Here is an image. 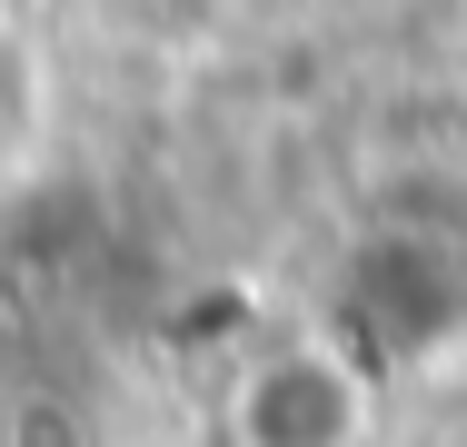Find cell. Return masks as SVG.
Here are the masks:
<instances>
[{
    "label": "cell",
    "instance_id": "cell-1",
    "mask_svg": "<svg viewBox=\"0 0 467 447\" xmlns=\"http://www.w3.org/2000/svg\"><path fill=\"white\" fill-rule=\"evenodd\" d=\"M368 418V388L338 348H269L229 388V438L239 447H348Z\"/></svg>",
    "mask_w": 467,
    "mask_h": 447
}]
</instances>
